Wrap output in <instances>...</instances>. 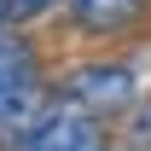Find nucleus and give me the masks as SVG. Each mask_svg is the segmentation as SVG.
<instances>
[{"mask_svg":"<svg viewBox=\"0 0 151 151\" xmlns=\"http://www.w3.org/2000/svg\"><path fill=\"white\" fill-rule=\"evenodd\" d=\"M111 151H122V145H111Z\"/></svg>","mask_w":151,"mask_h":151,"instance_id":"obj_9","label":"nucleus"},{"mask_svg":"<svg viewBox=\"0 0 151 151\" xmlns=\"http://www.w3.org/2000/svg\"><path fill=\"white\" fill-rule=\"evenodd\" d=\"M47 52H41V41L29 35V29H6L0 35V99L23 93L29 81H47Z\"/></svg>","mask_w":151,"mask_h":151,"instance_id":"obj_5","label":"nucleus"},{"mask_svg":"<svg viewBox=\"0 0 151 151\" xmlns=\"http://www.w3.org/2000/svg\"><path fill=\"white\" fill-rule=\"evenodd\" d=\"M6 29H12V23H6V0H0V35H6Z\"/></svg>","mask_w":151,"mask_h":151,"instance_id":"obj_8","label":"nucleus"},{"mask_svg":"<svg viewBox=\"0 0 151 151\" xmlns=\"http://www.w3.org/2000/svg\"><path fill=\"white\" fill-rule=\"evenodd\" d=\"M122 151H151V99H139L122 116Z\"/></svg>","mask_w":151,"mask_h":151,"instance_id":"obj_7","label":"nucleus"},{"mask_svg":"<svg viewBox=\"0 0 151 151\" xmlns=\"http://www.w3.org/2000/svg\"><path fill=\"white\" fill-rule=\"evenodd\" d=\"M70 6H76V0H6V23L35 35L41 23H52V18H64V23H70Z\"/></svg>","mask_w":151,"mask_h":151,"instance_id":"obj_6","label":"nucleus"},{"mask_svg":"<svg viewBox=\"0 0 151 151\" xmlns=\"http://www.w3.org/2000/svg\"><path fill=\"white\" fill-rule=\"evenodd\" d=\"M58 105H64V93H58V76L29 81L23 93L0 99V151H29V145L41 139V128L58 116Z\"/></svg>","mask_w":151,"mask_h":151,"instance_id":"obj_2","label":"nucleus"},{"mask_svg":"<svg viewBox=\"0 0 151 151\" xmlns=\"http://www.w3.org/2000/svg\"><path fill=\"white\" fill-rule=\"evenodd\" d=\"M29 151H111V128L76 105H58V116L41 128V139Z\"/></svg>","mask_w":151,"mask_h":151,"instance_id":"obj_4","label":"nucleus"},{"mask_svg":"<svg viewBox=\"0 0 151 151\" xmlns=\"http://www.w3.org/2000/svg\"><path fill=\"white\" fill-rule=\"evenodd\" d=\"M58 93H64V105H76V111L99 116L105 128L111 122H122V116L139 105V70H134L128 58H76V64H64L58 70Z\"/></svg>","mask_w":151,"mask_h":151,"instance_id":"obj_1","label":"nucleus"},{"mask_svg":"<svg viewBox=\"0 0 151 151\" xmlns=\"http://www.w3.org/2000/svg\"><path fill=\"white\" fill-rule=\"evenodd\" d=\"M145 23H151V0H76L70 6V29L81 41H99V47L139 35Z\"/></svg>","mask_w":151,"mask_h":151,"instance_id":"obj_3","label":"nucleus"}]
</instances>
